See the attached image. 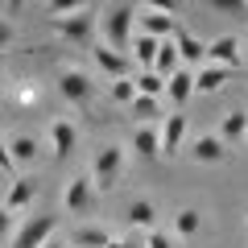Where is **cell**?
<instances>
[{
  "mask_svg": "<svg viewBox=\"0 0 248 248\" xmlns=\"http://www.w3.org/2000/svg\"><path fill=\"white\" fill-rule=\"evenodd\" d=\"M133 33H137V4H104L99 9V37H104V46L128 54Z\"/></svg>",
  "mask_w": 248,
  "mask_h": 248,
  "instance_id": "6da1fadb",
  "label": "cell"
},
{
  "mask_svg": "<svg viewBox=\"0 0 248 248\" xmlns=\"http://www.w3.org/2000/svg\"><path fill=\"white\" fill-rule=\"evenodd\" d=\"M50 25H54V33H58L62 42H71V46H95L99 4H79V9L66 13V17H54Z\"/></svg>",
  "mask_w": 248,
  "mask_h": 248,
  "instance_id": "7a4b0ae2",
  "label": "cell"
},
{
  "mask_svg": "<svg viewBox=\"0 0 248 248\" xmlns=\"http://www.w3.org/2000/svg\"><path fill=\"white\" fill-rule=\"evenodd\" d=\"M120 174H124V145H116V141L99 145V153L91 157V170H87L91 186H95L99 195H108V190H116Z\"/></svg>",
  "mask_w": 248,
  "mask_h": 248,
  "instance_id": "3957f363",
  "label": "cell"
},
{
  "mask_svg": "<svg viewBox=\"0 0 248 248\" xmlns=\"http://www.w3.org/2000/svg\"><path fill=\"white\" fill-rule=\"evenodd\" d=\"M182 21L174 17V9H161V4H137V33L157 37V42H170L178 33Z\"/></svg>",
  "mask_w": 248,
  "mask_h": 248,
  "instance_id": "277c9868",
  "label": "cell"
},
{
  "mask_svg": "<svg viewBox=\"0 0 248 248\" xmlns=\"http://www.w3.org/2000/svg\"><path fill=\"white\" fill-rule=\"evenodd\" d=\"M58 95L71 108H87L95 99V79H91L83 66H62L58 71Z\"/></svg>",
  "mask_w": 248,
  "mask_h": 248,
  "instance_id": "5b68a950",
  "label": "cell"
},
{
  "mask_svg": "<svg viewBox=\"0 0 248 248\" xmlns=\"http://www.w3.org/2000/svg\"><path fill=\"white\" fill-rule=\"evenodd\" d=\"M58 236V215H29L17 232H13L9 248H42L46 240Z\"/></svg>",
  "mask_w": 248,
  "mask_h": 248,
  "instance_id": "8992f818",
  "label": "cell"
},
{
  "mask_svg": "<svg viewBox=\"0 0 248 248\" xmlns=\"http://www.w3.org/2000/svg\"><path fill=\"white\" fill-rule=\"evenodd\" d=\"M95 203H99V190L91 186L87 174H75L71 182L62 186V207H66V215H87Z\"/></svg>",
  "mask_w": 248,
  "mask_h": 248,
  "instance_id": "52a82bcc",
  "label": "cell"
},
{
  "mask_svg": "<svg viewBox=\"0 0 248 248\" xmlns=\"http://www.w3.org/2000/svg\"><path fill=\"white\" fill-rule=\"evenodd\" d=\"M207 62L223 66V71H240V62H244V37L219 33L215 42H207Z\"/></svg>",
  "mask_w": 248,
  "mask_h": 248,
  "instance_id": "ba28073f",
  "label": "cell"
},
{
  "mask_svg": "<svg viewBox=\"0 0 248 248\" xmlns=\"http://www.w3.org/2000/svg\"><path fill=\"white\" fill-rule=\"evenodd\" d=\"M33 199H37V178L33 174H17L9 182V190H4V199H0V207L9 215H21V211L33 207Z\"/></svg>",
  "mask_w": 248,
  "mask_h": 248,
  "instance_id": "9c48e42d",
  "label": "cell"
},
{
  "mask_svg": "<svg viewBox=\"0 0 248 248\" xmlns=\"http://www.w3.org/2000/svg\"><path fill=\"white\" fill-rule=\"evenodd\" d=\"M91 62H95L112 83H116V79H133V58L120 54V50H112V46H104V42L91 46Z\"/></svg>",
  "mask_w": 248,
  "mask_h": 248,
  "instance_id": "30bf717a",
  "label": "cell"
},
{
  "mask_svg": "<svg viewBox=\"0 0 248 248\" xmlns=\"http://www.w3.org/2000/svg\"><path fill=\"white\" fill-rule=\"evenodd\" d=\"M174 46H178V58H182L186 71H199V66H207V42H203V37H195L186 25H178Z\"/></svg>",
  "mask_w": 248,
  "mask_h": 248,
  "instance_id": "8fae6325",
  "label": "cell"
},
{
  "mask_svg": "<svg viewBox=\"0 0 248 248\" xmlns=\"http://www.w3.org/2000/svg\"><path fill=\"white\" fill-rule=\"evenodd\" d=\"M190 157H195L199 166H223V161L232 157V149L215 133H199L195 141H190Z\"/></svg>",
  "mask_w": 248,
  "mask_h": 248,
  "instance_id": "7c38bea8",
  "label": "cell"
},
{
  "mask_svg": "<svg viewBox=\"0 0 248 248\" xmlns=\"http://www.w3.org/2000/svg\"><path fill=\"white\" fill-rule=\"evenodd\" d=\"M79 149V128H75V120H50V153L58 161H66L71 153Z\"/></svg>",
  "mask_w": 248,
  "mask_h": 248,
  "instance_id": "4fadbf2b",
  "label": "cell"
},
{
  "mask_svg": "<svg viewBox=\"0 0 248 248\" xmlns=\"http://www.w3.org/2000/svg\"><path fill=\"white\" fill-rule=\"evenodd\" d=\"M128 149H133L141 161L161 157V128H157V124H137L133 137H128Z\"/></svg>",
  "mask_w": 248,
  "mask_h": 248,
  "instance_id": "5bb4252c",
  "label": "cell"
},
{
  "mask_svg": "<svg viewBox=\"0 0 248 248\" xmlns=\"http://www.w3.org/2000/svg\"><path fill=\"white\" fill-rule=\"evenodd\" d=\"M157 128H161V153H166V157H174V153L186 145V133H190L186 116H182V112H170L166 120L157 124Z\"/></svg>",
  "mask_w": 248,
  "mask_h": 248,
  "instance_id": "9a60e30c",
  "label": "cell"
},
{
  "mask_svg": "<svg viewBox=\"0 0 248 248\" xmlns=\"http://www.w3.org/2000/svg\"><path fill=\"white\" fill-rule=\"evenodd\" d=\"M215 137H219L228 149H232V145H244V137H248V112H244V108L223 112L219 116V133H215Z\"/></svg>",
  "mask_w": 248,
  "mask_h": 248,
  "instance_id": "2e32d148",
  "label": "cell"
},
{
  "mask_svg": "<svg viewBox=\"0 0 248 248\" xmlns=\"http://www.w3.org/2000/svg\"><path fill=\"white\" fill-rule=\"evenodd\" d=\"M166 99H170L174 108H186V104H190V99H195V71H186V66H182V71L170 75V79H166Z\"/></svg>",
  "mask_w": 248,
  "mask_h": 248,
  "instance_id": "e0dca14e",
  "label": "cell"
},
{
  "mask_svg": "<svg viewBox=\"0 0 248 248\" xmlns=\"http://www.w3.org/2000/svg\"><path fill=\"white\" fill-rule=\"evenodd\" d=\"M232 75L236 71H223V66H211V62L199 66L195 71V95H215V91H223L232 83Z\"/></svg>",
  "mask_w": 248,
  "mask_h": 248,
  "instance_id": "ac0fdd59",
  "label": "cell"
},
{
  "mask_svg": "<svg viewBox=\"0 0 248 248\" xmlns=\"http://www.w3.org/2000/svg\"><path fill=\"white\" fill-rule=\"evenodd\" d=\"M9 153H13V166H33L37 157H42V145H37V137H29V133H17V137H9Z\"/></svg>",
  "mask_w": 248,
  "mask_h": 248,
  "instance_id": "d6986e66",
  "label": "cell"
},
{
  "mask_svg": "<svg viewBox=\"0 0 248 248\" xmlns=\"http://www.w3.org/2000/svg\"><path fill=\"white\" fill-rule=\"evenodd\" d=\"M124 219H128V228H137V232H145V236H149L153 223H157V207H153L149 199H133V203H128V211H124Z\"/></svg>",
  "mask_w": 248,
  "mask_h": 248,
  "instance_id": "ffe728a7",
  "label": "cell"
},
{
  "mask_svg": "<svg viewBox=\"0 0 248 248\" xmlns=\"http://www.w3.org/2000/svg\"><path fill=\"white\" fill-rule=\"evenodd\" d=\"M157 37H145V33H133V46H128V58H133V66H141V71H153V62H157Z\"/></svg>",
  "mask_w": 248,
  "mask_h": 248,
  "instance_id": "44dd1931",
  "label": "cell"
},
{
  "mask_svg": "<svg viewBox=\"0 0 248 248\" xmlns=\"http://www.w3.org/2000/svg\"><path fill=\"white\" fill-rule=\"evenodd\" d=\"M108 240H112V232L104 223H83L71 232V248H108Z\"/></svg>",
  "mask_w": 248,
  "mask_h": 248,
  "instance_id": "7402d4cb",
  "label": "cell"
},
{
  "mask_svg": "<svg viewBox=\"0 0 248 248\" xmlns=\"http://www.w3.org/2000/svg\"><path fill=\"white\" fill-rule=\"evenodd\" d=\"M203 232V215L199 207H178L174 211V240H195Z\"/></svg>",
  "mask_w": 248,
  "mask_h": 248,
  "instance_id": "603a6c76",
  "label": "cell"
},
{
  "mask_svg": "<svg viewBox=\"0 0 248 248\" xmlns=\"http://www.w3.org/2000/svg\"><path fill=\"white\" fill-rule=\"evenodd\" d=\"M174 71H182V58H178V46H174V37H170V42H161V46H157V62H153V75L170 79Z\"/></svg>",
  "mask_w": 248,
  "mask_h": 248,
  "instance_id": "cb8c5ba5",
  "label": "cell"
},
{
  "mask_svg": "<svg viewBox=\"0 0 248 248\" xmlns=\"http://www.w3.org/2000/svg\"><path fill=\"white\" fill-rule=\"evenodd\" d=\"M133 87H137V95L166 99V79H161V75H153V71H137V75H133Z\"/></svg>",
  "mask_w": 248,
  "mask_h": 248,
  "instance_id": "d4e9b609",
  "label": "cell"
},
{
  "mask_svg": "<svg viewBox=\"0 0 248 248\" xmlns=\"http://www.w3.org/2000/svg\"><path fill=\"white\" fill-rule=\"evenodd\" d=\"M161 104H166V99H149V95H137L133 104H128V112H133V116H137L141 124H153V120L161 116Z\"/></svg>",
  "mask_w": 248,
  "mask_h": 248,
  "instance_id": "484cf974",
  "label": "cell"
},
{
  "mask_svg": "<svg viewBox=\"0 0 248 248\" xmlns=\"http://www.w3.org/2000/svg\"><path fill=\"white\" fill-rule=\"evenodd\" d=\"M108 95H112V104L128 108L137 99V87H133V79H116V83H108Z\"/></svg>",
  "mask_w": 248,
  "mask_h": 248,
  "instance_id": "4316f807",
  "label": "cell"
},
{
  "mask_svg": "<svg viewBox=\"0 0 248 248\" xmlns=\"http://www.w3.org/2000/svg\"><path fill=\"white\" fill-rule=\"evenodd\" d=\"M29 104H37V83H33V79H21V87H17V108H29Z\"/></svg>",
  "mask_w": 248,
  "mask_h": 248,
  "instance_id": "83f0119b",
  "label": "cell"
},
{
  "mask_svg": "<svg viewBox=\"0 0 248 248\" xmlns=\"http://www.w3.org/2000/svg\"><path fill=\"white\" fill-rule=\"evenodd\" d=\"M145 248H178V240H174V236H166V232H157V228H153L149 236H145Z\"/></svg>",
  "mask_w": 248,
  "mask_h": 248,
  "instance_id": "f1b7e54d",
  "label": "cell"
},
{
  "mask_svg": "<svg viewBox=\"0 0 248 248\" xmlns=\"http://www.w3.org/2000/svg\"><path fill=\"white\" fill-rule=\"evenodd\" d=\"M0 174L17 178V166H13V153H9V137H0Z\"/></svg>",
  "mask_w": 248,
  "mask_h": 248,
  "instance_id": "f546056e",
  "label": "cell"
},
{
  "mask_svg": "<svg viewBox=\"0 0 248 248\" xmlns=\"http://www.w3.org/2000/svg\"><path fill=\"white\" fill-rule=\"evenodd\" d=\"M13 37H17V29H13V21H9V17H0V54H4V50L13 46Z\"/></svg>",
  "mask_w": 248,
  "mask_h": 248,
  "instance_id": "4dcf8cb0",
  "label": "cell"
},
{
  "mask_svg": "<svg viewBox=\"0 0 248 248\" xmlns=\"http://www.w3.org/2000/svg\"><path fill=\"white\" fill-rule=\"evenodd\" d=\"M108 248H145V244L128 232V236H112V240H108Z\"/></svg>",
  "mask_w": 248,
  "mask_h": 248,
  "instance_id": "1f68e13d",
  "label": "cell"
},
{
  "mask_svg": "<svg viewBox=\"0 0 248 248\" xmlns=\"http://www.w3.org/2000/svg\"><path fill=\"white\" fill-rule=\"evenodd\" d=\"M13 223H17V215H9V211H4V207H0V240H9L13 232H17V228H13Z\"/></svg>",
  "mask_w": 248,
  "mask_h": 248,
  "instance_id": "d6a6232c",
  "label": "cell"
},
{
  "mask_svg": "<svg viewBox=\"0 0 248 248\" xmlns=\"http://www.w3.org/2000/svg\"><path fill=\"white\" fill-rule=\"evenodd\" d=\"M42 248H71V240H62V236H54V240H46Z\"/></svg>",
  "mask_w": 248,
  "mask_h": 248,
  "instance_id": "836d02e7",
  "label": "cell"
},
{
  "mask_svg": "<svg viewBox=\"0 0 248 248\" xmlns=\"http://www.w3.org/2000/svg\"><path fill=\"white\" fill-rule=\"evenodd\" d=\"M0 95H4V66H0Z\"/></svg>",
  "mask_w": 248,
  "mask_h": 248,
  "instance_id": "e575fe53",
  "label": "cell"
},
{
  "mask_svg": "<svg viewBox=\"0 0 248 248\" xmlns=\"http://www.w3.org/2000/svg\"><path fill=\"white\" fill-rule=\"evenodd\" d=\"M244 58H248V37H244Z\"/></svg>",
  "mask_w": 248,
  "mask_h": 248,
  "instance_id": "d590c367",
  "label": "cell"
},
{
  "mask_svg": "<svg viewBox=\"0 0 248 248\" xmlns=\"http://www.w3.org/2000/svg\"><path fill=\"white\" fill-rule=\"evenodd\" d=\"M244 223H248V207H244Z\"/></svg>",
  "mask_w": 248,
  "mask_h": 248,
  "instance_id": "8d00e7d4",
  "label": "cell"
},
{
  "mask_svg": "<svg viewBox=\"0 0 248 248\" xmlns=\"http://www.w3.org/2000/svg\"><path fill=\"white\" fill-rule=\"evenodd\" d=\"M244 149H248V137H244Z\"/></svg>",
  "mask_w": 248,
  "mask_h": 248,
  "instance_id": "74e56055",
  "label": "cell"
}]
</instances>
